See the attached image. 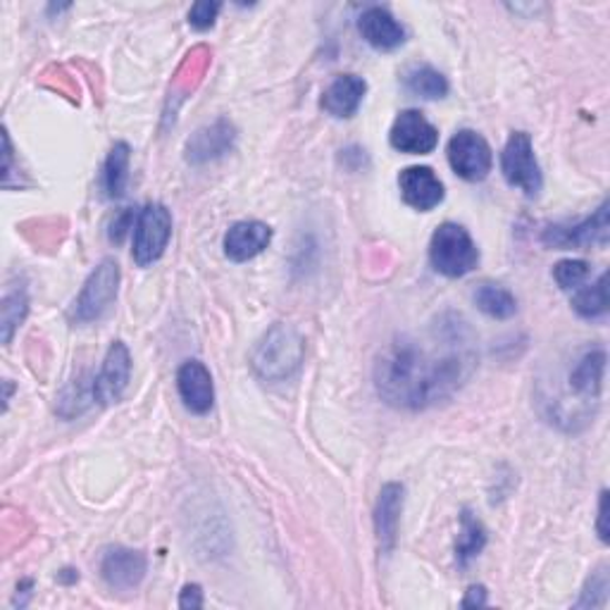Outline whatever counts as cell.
Listing matches in <instances>:
<instances>
[{"label": "cell", "mask_w": 610, "mask_h": 610, "mask_svg": "<svg viewBox=\"0 0 610 610\" xmlns=\"http://www.w3.org/2000/svg\"><path fill=\"white\" fill-rule=\"evenodd\" d=\"M477 365L475 337L461 316L386 343L374 363L378 394L394 409L425 411L451 399Z\"/></svg>", "instance_id": "obj_1"}, {"label": "cell", "mask_w": 610, "mask_h": 610, "mask_svg": "<svg viewBox=\"0 0 610 610\" xmlns=\"http://www.w3.org/2000/svg\"><path fill=\"white\" fill-rule=\"evenodd\" d=\"M306 361V341L291 324L277 322L250 353V368L262 382L281 384L291 382L301 372Z\"/></svg>", "instance_id": "obj_2"}, {"label": "cell", "mask_w": 610, "mask_h": 610, "mask_svg": "<svg viewBox=\"0 0 610 610\" xmlns=\"http://www.w3.org/2000/svg\"><path fill=\"white\" fill-rule=\"evenodd\" d=\"M430 262L440 275L448 279H461L471 275L479 265V248L465 227L456 223H444L432 234Z\"/></svg>", "instance_id": "obj_3"}, {"label": "cell", "mask_w": 610, "mask_h": 610, "mask_svg": "<svg viewBox=\"0 0 610 610\" xmlns=\"http://www.w3.org/2000/svg\"><path fill=\"white\" fill-rule=\"evenodd\" d=\"M120 289V265L113 258H105L96 270L89 275L84 287L76 296L68 318L74 324L99 322L113 308Z\"/></svg>", "instance_id": "obj_4"}, {"label": "cell", "mask_w": 610, "mask_h": 610, "mask_svg": "<svg viewBox=\"0 0 610 610\" xmlns=\"http://www.w3.org/2000/svg\"><path fill=\"white\" fill-rule=\"evenodd\" d=\"M500 172L513 189H520L529 198L539 196L544 177L527 132H513L506 141L504 153H500Z\"/></svg>", "instance_id": "obj_5"}, {"label": "cell", "mask_w": 610, "mask_h": 610, "mask_svg": "<svg viewBox=\"0 0 610 610\" xmlns=\"http://www.w3.org/2000/svg\"><path fill=\"white\" fill-rule=\"evenodd\" d=\"M172 239V215L163 203H148L138 213L134 227V248L132 256L138 268L158 262Z\"/></svg>", "instance_id": "obj_6"}, {"label": "cell", "mask_w": 610, "mask_h": 610, "mask_svg": "<svg viewBox=\"0 0 610 610\" xmlns=\"http://www.w3.org/2000/svg\"><path fill=\"white\" fill-rule=\"evenodd\" d=\"M448 165L465 182H482L494 167V153L487 138L473 130H461L448 141Z\"/></svg>", "instance_id": "obj_7"}, {"label": "cell", "mask_w": 610, "mask_h": 610, "mask_svg": "<svg viewBox=\"0 0 610 610\" xmlns=\"http://www.w3.org/2000/svg\"><path fill=\"white\" fill-rule=\"evenodd\" d=\"M608 208L610 203L603 200L601 208L587 217L585 223L566 227V225H551L541 234V241L551 248H591V246H606L608 244Z\"/></svg>", "instance_id": "obj_8"}, {"label": "cell", "mask_w": 610, "mask_h": 610, "mask_svg": "<svg viewBox=\"0 0 610 610\" xmlns=\"http://www.w3.org/2000/svg\"><path fill=\"white\" fill-rule=\"evenodd\" d=\"M389 144L399 153L409 155H430L440 146V132L434 124L417 111H403L391 124Z\"/></svg>", "instance_id": "obj_9"}, {"label": "cell", "mask_w": 610, "mask_h": 610, "mask_svg": "<svg viewBox=\"0 0 610 610\" xmlns=\"http://www.w3.org/2000/svg\"><path fill=\"white\" fill-rule=\"evenodd\" d=\"M130 378H132L130 349L124 347L122 341H115L105 353V361H103L99 378L91 382L93 401H99L101 405L117 403L124 394V389L130 386Z\"/></svg>", "instance_id": "obj_10"}, {"label": "cell", "mask_w": 610, "mask_h": 610, "mask_svg": "<svg viewBox=\"0 0 610 610\" xmlns=\"http://www.w3.org/2000/svg\"><path fill=\"white\" fill-rule=\"evenodd\" d=\"M237 144V127L229 120H217L208 127L198 130L189 144H186V163L192 165H208L220 161Z\"/></svg>", "instance_id": "obj_11"}, {"label": "cell", "mask_w": 610, "mask_h": 610, "mask_svg": "<svg viewBox=\"0 0 610 610\" xmlns=\"http://www.w3.org/2000/svg\"><path fill=\"white\" fill-rule=\"evenodd\" d=\"M148 560L141 551L127 549V546H113L103 554L101 560V577L107 587L127 591L141 585L146 577Z\"/></svg>", "instance_id": "obj_12"}, {"label": "cell", "mask_w": 610, "mask_h": 610, "mask_svg": "<svg viewBox=\"0 0 610 610\" xmlns=\"http://www.w3.org/2000/svg\"><path fill=\"white\" fill-rule=\"evenodd\" d=\"M399 186L405 206H411L420 213H430L444 200L442 179L434 175L432 167L425 165L405 167L399 175Z\"/></svg>", "instance_id": "obj_13"}, {"label": "cell", "mask_w": 610, "mask_h": 610, "mask_svg": "<svg viewBox=\"0 0 610 610\" xmlns=\"http://www.w3.org/2000/svg\"><path fill=\"white\" fill-rule=\"evenodd\" d=\"M177 389L186 409L196 415L213 411L215 386L213 374L200 361H186L177 372Z\"/></svg>", "instance_id": "obj_14"}, {"label": "cell", "mask_w": 610, "mask_h": 610, "mask_svg": "<svg viewBox=\"0 0 610 610\" xmlns=\"http://www.w3.org/2000/svg\"><path fill=\"white\" fill-rule=\"evenodd\" d=\"M272 241V229L258 220L231 225L225 234V256L234 262H248L260 256Z\"/></svg>", "instance_id": "obj_15"}, {"label": "cell", "mask_w": 610, "mask_h": 610, "mask_svg": "<svg viewBox=\"0 0 610 610\" xmlns=\"http://www.w3.org/2000/svg\"><path fill=\"white\" fill-rule=\"evenodd\" d=\"M368 93V84L358 74H339L322 93V111L332 117H353Z\"/></svg>", "instance_id": "obj_16"}, {"label": "cell", "mask_w": 610, "mask_h": 610, "mask_svg": "<svg viewBox=\"0 0 610 610\" xmlns=\"http://www.w3.org/2000/svg\"><path fill=\"white\" fill-rule=\"evenodd\" d=\"M401 510H403V484H396V482L384 484L378 498V508H374V529H378V541L384 554H391L396 546Z\"/></svg>", "instance_id": "obj_17"}, {"label": "cell", "mask_w": 610, "mask_h": 610, "mask_svg": "<svg viewBox=\"0 0 610 610\" xmlns=\"http://www.w3.org/2000/svg\"><path fill=\"white\" fill-rule=\"evenodd\" d=\"M358 29H361L363 39L378 51H394L405 41V29L401 22L391 14L386 8H368L361 20H358Z\"/></svg>", "instance_id": "obj_18"}, {"label": "cell", "mask_w": 610, "mask_h": 610, "mask_svg": "<svg viewBox=\"0 0 610 610\" xmlns=\"http://www.w3.org/2000/svg\"><path fill=\"white\" fill-rule=\"evenodd\" d=\"M603 372H606V351L591 349L575 363L570 372V389L580 399L597 401L601 394Z\"/></svg>", "instance_id": "obj_19"}, {"label": "cell", "mask_w": 610, "mask_h": 610, "mask_svg": "<svg viewBox=\"0 0 610 610\" xmlns=\"http://www.w3.org/2000/svg\"><path fill=\"white\" fill-rule=\"evenodd\" d=\"M130 158H132V148L124 141H117V144L111 148L103 165V192L111 200H117L127 192V182H130Z\"/></svg>", "instance_id": "obj_20"}, {"label": "cell", "mask_w": 610, "mask_h": 610, "mask_svg": "<svg viewBox=\"0 0 610 610\" xmlns=\"http://www.w3.org/2000/svg\"><path fill=\"white\" fill-rule=\"evenodd\" d=\"M403 86L413 96H420L425 101H440L448 93L446 76L430 65H415L403 74Z\"/></svg>", "instance_id": "obj_21"}, {"label": "cell", "mask_w": 610, "mask_h": 610, "mask_svg": "<svg viewBox=\"0 0 610 610\" xmlns=\"http://www.w3.org/2000/svg\"><path fill=\"white\" fill-rule=\"evenodd\" d=\"M484 546H487V529L475 518V515L463 508L461 513V535H458V544H456V558L458 566L467 568V562L475 560Z\"/></svg>", "instance_id": "obj_22"}, {"label": "cell", "mask_w": 610, "mask_h": 610, "mask_svg": "<svg viewBox=\"0 0 610 610\" xmlns=\"http://www.w3.org/2000/svg\"><path fill=\"white\" fill-rule=\"evenodd\" d=\"M475 303L484 316L494 320H510L518 312V299L498 285H479L475 291Z\"/></svg>", "instance_id": "obj_23"}, {"label": "cell", "mask_w": 610, "mask_h": 610, "mask_svg": "<svg viewBox=\"0 0 610 610\" xmlns=\"http://www.w3.org/2000/svg\"><path fill=\"white\" fill-rule=\"evenodd\" d=\"M572 310L585 320L606 318L608 312V275L603 272L593 285L580 287L572 299Z\"/></svg>", "instance_id": "obj_24"}, {"label": "cell", "mask_w": 610, "mask_h": 610, "mask_svg": "<svg viewBox=\"0 0 610 610\" xmlns=\"http://www.w3.org/2000/svg\"><path fill=\"white\" fill-rule=\"evenodd\" d=\"M29 299L22 287H14L3 296V306H0V332H3V343H10L14 332L20 330L27 320Z\"/></svg>", "instance_id": "obj_25"}, {"label": "cell", "mask_w": 610, "mask_h": 610, "mask_svg": "<svg viewBox=\"0 0 610 610\" xmlns=\"http://www.w3.org/2000/svg\"><path fill=\"white\" fill-rule=\"evenodd\" d=\"M589 275H591V268L585 260H560L554 268L556 285L566 291H577L580 287H585Z\"/></svg>", "instance_id": "obj_26"}, {"label": "cell", "mask_w": 610, "mask_h": 610, "mask_svg": "<svg viewBox=\"0 0 610 610\" xmlns=\"http://www.w3.org/2000/svg\"><path fill=\"white\" fill-rule=\"evenodd\" d=\"M217 12H220V3H210V0H200L189 10V24L198 31H206L215 24Z\"/></svg>", "instance_id": "obj_27"}, {"label": "cell", "mask_w": 610, "mask_h": 610, "mask_svg": "<svg viewBox=\"0 0 610 610\" xmlns=\"http://www.w3.org/2000/svg\"><path fill=\"white\" fill-rule=\"evenodd\" d=\"M136 217L134 210H124L115 217V223L111 225V241L113 244H122L124 239H127V234L132 227H136Z\"/></svg>", "instance_id": "obj_28"}, {"label": "cell", "mask_w": 610, "mask_h": 610, "mask_svg": "<svg viewBox=\"0 0 610 610\" xmlns=\"http://www.w3.org/2000/svg\"><path fill=\"white\" fill-rule=\"evenodd\" d=\"M179 608H203V591L198 585H186L179 597Z\"/></svg>", "instance_id": "obj_29"}, {"label": "cell", "mask_w": 610, "mask_h": 610, "mask_svg": "<svg viewBox=\"0 0 610 610\" xmlns=\"http://www.w3.org/2000/svg\"><path fill=\"white\" fill-rule=\"evenodd\" d=\"M473 606H487V589L482 585L467 589V597L463 599V608H473Z\"/></svg>", "instance_id": "obj_30"}, {"label": "cell", "mask_w": 610, "mask_h": 610, "mask_svg": "<svg viewBox=\"0 0 610 610\" xmlns=\"http://www.w3.org/2000/svg\"><path fill=\"white\" fill-rule=\"evenodd\" d=\"M608 492H601V500H599V523H597V529H599V537L601 541L606 544L608 541Z\"/></svg>", "instance_id": "obj_31"}]
</instances>
